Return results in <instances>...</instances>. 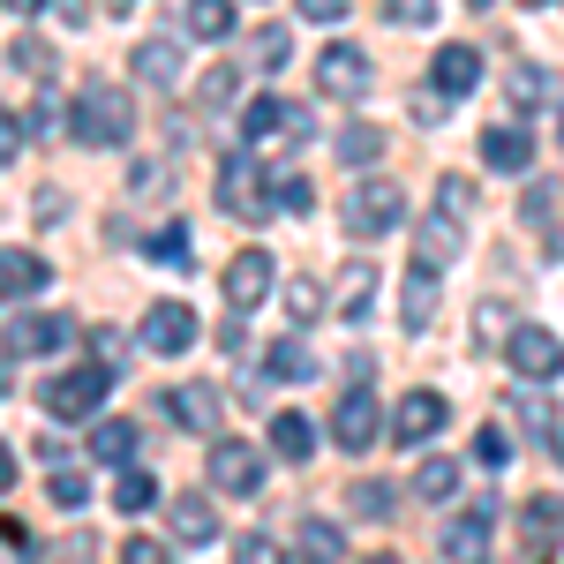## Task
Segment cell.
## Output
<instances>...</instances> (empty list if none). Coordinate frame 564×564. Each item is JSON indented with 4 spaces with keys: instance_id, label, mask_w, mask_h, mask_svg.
Listing matches in <instances>:
<instances>
[{
    "instance_id": "32",
    "label": "cell",
    "mask_w": 564,
    "mask_h": 564,
    "mask_svg": "<svg viewBox=\"0 0 564 564\" xmlns=\"http://www.w3.org/2000/svg\"><path fill=\"white\" fill-rule=\"evenodd\" d=\"M294 542H302V557H324V564L347 557V534H339L332 520H308V512H302V527H294Z\"/></svg>"
},
{
    "instance_id": "46",
    "label": "cell",
    "mask_w": 564,
    "mask_h": 564,
    "mask_svg": "<svg viewBox=\"0 0 564 564\" xmlns=\"http://www.w3.org/2000/svg\"><path fill=\"white\" fill-rule=\"evenodd\" d=\"M384 15L399 31H414V23H436V0H384Z\"/></svg>"
},
{
    "instance_id": "16",
    "label": "cell",
    "mask_w": 564,
    "mask_h": 564,
    "mask_svg": "<svg viewBox=\"0 0 564 564\" xmlns=\"http://www.w3.org/2000/svg\"><path fill=\"white\" fill-rule=\"evenodd\" d=\"M489 534H497V497H475V512H467V520L444 527V557H452V564H475L481 550H489Z\"/></svg>"
},
{
    "instance_id": "14",
    "label": "cell",
    "mask_w": 564,
    "mask_h": 564,
    "mask_svg": "<svg viewBox=\"0 0 564 564\" xmlns=\"http://www.w3.org/2000/svg\"><path fill=\"white\" fill-rule=\"evenodd\" d=\"M459 249H467V218H452V212H430V218H422V234H414V263L452 271V263H459Z\"/></svg>"
},
{
    "instance_id": "59",
    "label": "cell",
    "mask_w": 564,
    "mask_h": 564,
    "mask_svg": "<svg viewBox=\"0 0 564 564\" xmlns=\"http://www.w3.org/2000/svg\"><path fill=\"white\" fill-rule=\"evenodd\" d=\"M527 8H542V0H527Z\"/></svg>"
},
{
    "instance_id": "18",
    "label": "cell",
    "mask_w": 564,
    "mask_h": 564,
    "mask_svg": "<svg viewBox=\"0 0 564 564\" xmlns=\"http://www.w3.org/2000/svg\"><path fill=\"white\" fill-rule=\"evenodd\" d=\"M505 406H512V422H520L527 436H542V444H550V430H557V399H550V384H534V377H520Z\"/></svg>"
},
{
    "instance_id": "52",
    "label": "cell",
    "mask_w": 564,
    "mask_h": 564,
    "mask_svg": "<svg viewBox=\"0 0 564 564\" xmlns=\"http://www.w3.org/2000/svg\"><path fill=\"white\" fill-rule=\"evenodd\" d=\"M15 151H23V121L0 106V159H15Z\"/></svg>"
},
{
    "instance_id": "54",
    "label": "cell",
    "mask_w": 564,
    "mask_h": 564,
    "mask_svg": "<svg viewBox=\"0 0 564 564\" xmlns=\"http://www.w3.org/2000/svg\"><path fill=\"white\" fill-rule=\"evenodd\" d=\"M8 489H15V452L0 444V497H8Z\"/></svg>"
},
{
    "instance_id": "19",
    "label": "cell",
    "mask_w": 564,
    "mask_h": 564,
    "mask_svg": "<svg viewBox=\"0 0 564 564\" xmlns=\"http://www.w3.org/2000/svg\"><path fill=\"white\" fill-rule=\"evenodd\" d=\"M166 414H174L181 430H196V436H218V391L212 384H174L166 391Z\"/></svg>"
},
{
    "instance_id": "29",
    "label": "cell",
    "mask_w": 564,
    "mask_h": 564,
    "mask_svg": "<svg viewBox=\"0 0 564 564\" xmlns=\"http://www.w3.org/2000/svg\"><path fill=\"white\" fill-rule=\"evenodd\" d=\"M308 369H316V354H308L302 332H294V339H279V347L263 354V377H271V384H302Z\"/></svg>"
},
{
    "instance_id": "24",
    "label": "cell",
    "mask_w": 564,
    "mask_h": 564,
    "mask_svg": "<svg viewBox=\"0 0 564 564\" xmlns=\"http://www.w3.org/2000/svg\"><path fill=\"white\" fill-rule=\"evenodd\" d=\"M430 76H436V90H444V98H467V90L481 84V53H475V45H444Z\"/></svg>"
},
{
    "instance_id": "26",
    "label": "cell",
    "mask_w": 564,
    "mask_h": 564,
    "mask_svg": "<svg viewBox=\"0 0 564 564\" xmlns=\"http://www.w3.org/2000/svg\"><path fill=\"white\" fill-rule=\"evenodd\" d=\"M332 151H339V166H354V174H361V166H377V159H384V129H377V121H347Z\"/></svg>"
},
{
    "instance_id": "61",
    "label": "cell",
    "mask_w": 564,
    "mask_h": 564,
    "mask_svg": "<svg viewBox=\"0 0 564 564\" xmlns=\"http://www.w3.org/2000/svg\"><path fill=\"white\" fill-rule=\"evenodd\" d=\"M557 129H564V121H557Z\"/></svg>"
},
{
    "instance_id": "31",
    "label": "cell",
    "mask_w": 564,
    "mask_h": 564,
    "mask_svg": "<svg viewBox=\"0 0 564 564\" xmlns=\"http://www.w3.org/2000/svg\"><path fill=\"white\" fill-rule=\"evenodd\" d=\"M151 505H159V481L129 459V467H121V481H113V512H121V520H135V512H151Z\"/></svg>"
},
{
    "instance_id": "36",
    "label": "cell",
    "mask_w": 564,
    "mask_h": 564,
    "mask_svg": "<svg viewBox=\"0 0 564 564\" xmlns=\"http://www.w3.org/2000/svg\"><path fill=\"white\" fill-rule=\"evenodd\" d=\"M196 98H204V106H234V98H241V68H234V61H212V68L196 76Z\"/></svg>"
},
{
    "instance_id": "22",
    "label": "cell",
    "mask_w": 564,
    "mask_h": 564,
    "mask_svg": "<svg viewBox=\"0 0 564 564\" xmlns=\"http://www.w3.org/2000/svg\"><path fill=\"white\" fill-rule=\"evenodd\" d=\"M436 302H444V294H436V271H430V263H414V271H406V294H399V324H406V332H430Z\"/></svg>"
},
{
    "instance_id": "4",
    "label": "cell",
    "mask_w": 564,
    "mask_h": 564,
    "mask_svg": "<svg viewBox=\"0 0 564 564\" xmlns=\"http://www.w3.org/2000/svg\"><path fill=\"white\" fill-rule=\"evenodd\" d=\"M218 204L234 218H249V226L279 212V204H271V181H263V166L249 151H226V166H218Z\"/></svg>"
},
{
    "instance_id": "57",
    "label": "cell",
    "mask_w": 564,
    "mask_h": 564,
    "mask_svg": "<svg viewBox=\"0 0 564 564\" xmlns=\"http://www.w3.org/2000/svg\"><path fill=\"white\" fill-rule=\"evenodd\" d=\"M0 399H8V361H0Z\"/></svg>"
},
{
    "instance_id": "37",
    "label": "cell",
    "mask_w": 564,
    "mask_h": 564,
    "mask_svg": "<svg viewBox=\"0 0 564 564\" xmlns=\"http://www.w3.org/2000/svg\"><path fill=\"white\" fill-rule=\"evenodd\" d=\"M271 204H279L286 218H308V212H316V188H308V174H279V181H271Z\"/></svg>"
},
{
    "instance_id": "40",
    "label": "cell",
    "mask_w": 564,
    "mask_h": 564,
    "mask_svg": "<svg viewBox=\"0 0 564 564\" xmlns=\"http://www.w3.org/2000/svg\"><path fill=\"white\" fill-rule=\"evenodd\" d=\"M475 467H481V475H505V467H512V436L497 430V422H481V436H475Z\"/></svg>"
},
{
    "instance_id": "49",
    "label": "cell",
    "mask_w": 564,
    "mask_h": 564,
    "mask_svg": "<svg viewBox=\"0 0 564 564\" xmlns=\"http://www.w3.org/2000/svg\"><path fill=\"white\" fill-rule=\"evenodd\" d=\"M444 106H452V98H444V90H414V121H444Z\"/></svg>"
},
{
    "instance_id": "7",
    "label": "cell",
    "mask_w": 564,
    "mask_h": 564,
    "mask_svg": "<svg viewBox=\"0 0 564 564\" xmlns=\"http://www.w3.org/2000/svg\"><path fill=\"white\" fill-rule=\"evenodd\" d=\"M452 422V406H444V391H430V384H414L399 406H391V444H406V452H422L436 430Z\"/></svg>"
},
{
    "instance_id": "10",
    "label": "cell",
    "mask_w": 564,
    "mask_h": 564,
    "mask_svg": "<svg viewBox=\"0 0 564 564\" xmlns=\"http://www.w3.org/2000/svg\"><path fill=\"white\" fill-rule=\"evenodd\" d=\"M68 347V316H8V332H0V354L8 361H39V354H61Z\"/></svg>"
},
{
    "instance_id": "50",
    "label": "cell",
    "mask_w": 564,
    "mask_h": 564,
    "mask_svg": "<svg viewBox=\"0 0 564 564\" xmlns=\"http://www.w3.org/2000/svg\"><path fill=\"white\" fill-rule=\"evenodd\" d=\"M0 550H39V542H31V527H23V520L0 512Z\"/></svg>"
},
{
    "instance_id": "27",
    "label": "cell",
    "mask_w": 564,
    "mask_h": 564,
    "mask_svg": "<svg viewBox=\"0 0 564 564\" xmlns=\"http://www.w3.org/2000/svg\"><path fill=\"white\" fill-rule=\"evenodd\" d=\"M271 452H279L286 467H302L308 452H316V422H308V414H271Z\"/></svg>"
},
{
    "instance_id": "55",
    "label": "cell",
    "mask_w": 564,
    "mask_h": 564,
    "mask_svg": "<svg viewBox=\"0 0 564 564\" xmlns=\"http://www.w3.org/2000/svg\"><path fill=\"white\" fill-rule=\"evenodd\" d=\"M0 8H15V15H39L45 0H0Z\"/></svg>"
},
{
    "instance_id": "48",
    "label": "cell",
    "mask_w": 564,
    "mask_h": 564,
    "mask_svg": "<svg viewBox=\"0 0 564 564\" xmlns=\"http://www.w3.org/2000/svg\"><path fill=\"white\" fill-rule=\"evenodd\" d=\"M234 557H241V564H279V542H271V534H241Z\"/></svg>"
},
{
    "instance_id": "13",
    "label": "cell",
    "mask_w": 564,
    "mask_h": 564,
    "mask_svg": "<svg viewBox=\"0 0 564 564\" xmlns=\"http://www.w3.org/2000/svg\"><path fill=\"white\" fill-rule=\"evenodd\" d=\"M377 263L354 257L347 271H339V286H332V324H369V308H377Z\"/></svg>"
},
{
    "instance_id": "47",
    "label": "cell",
    "mask_w": 564,
    "mask_h": 564,
    "mask_svg": "<svg viewBox=\"0 0 564 564\" xmlns=\"http://www.w3.org/2000/svg\"><path fill=\"white\" fill-rule=\"evenodd\" d=\"M520 218H527V226H550V218H557V188H527Z\"/></svg>"
},
{
    "instance_id": "28",
    "label": "cell",
    "mask_w": 564,
    "mask_h": 564,
    "mask_svg": "<svg viewBox=\"0 0 564 564\" xmlns=\"http://www.w3.org/2000/svg\"><path fill=\"white\" fill-rule=\"evenodd\" d=\"M181 23H188V39H204V45L234 39V0H188Z\"/></svg>"
},
{
    "instance_id": "9",
    "label": "cell",
    "mask_w": 564,
    "mask_h": 564,
    "mask_svg": "<svg viewBox=\"0 0 564 564\" xmlns=\"http://www.w3.org/2000/svg\"><path fill=\"white\" fill-rule=\"evenodd\" d=\"M212 489L218 497H257L263 489V452L241 436H218L212 444Z\"/></svg>"
},
{
    "instance_id": "41",
    "label": "cell",
    "mask_w": 564,
    "mask_h": 564,
    "mask_svg": "<svg viewBox=\"0 0 564 564\" xmlns=\"http://www.w3.org/2000/svg\"><path fill=\"white\" fill-rule=\"evenodd\" d=\"M8 68H23V76H53V45L45 39H8Z\"/></svg>"
},
{
    "instance_id": "35",
    "label": "cell",
    "mask_w": 564,
    "mask_h": 564,
    "mask_svg": "<svg viewBox=\"0 0 564 564\" xmlns=\"http://www.w3.org/2000/svg\"><path fill=\"white\" fill-rule=\"evenodd\" d=\"M286 113H294L286 98H257V106L241 113V135H249V143H271V135L286 129Z\"/></svg>"
},
{
    "instance_id": "1",
    "label": "cell",
    "mask_w": 564,
    "mask_h": 564,
    "mask_svg": "<svg viewBox=\"0 0 564 564\" xmlns=\"http://www.w3.org/2000/svg\"><path fill=\"white\" fill-rule=\"evenodd\" d=\"M68 135L90 143V151H113V143H129L135 135V106L121 84H106V76H90L76 90V106H68Z\"/></svg>"
},
{
    "instance_id": "2",
    "label": "cell",
    "mask_w": 564,
    "mask_h": 564,
    "mask_svg": "<svg viewBox=\"0 0 564 564\" xmlns=\"http://www.w3.org/2000/svg\"><path fill=\"white\" fill-rule=\"evenodd\" d=\"M399 218H406V188H399V181H354L347 204H339V226H347L354 241H377Z\"/></svg>"
},
{
    "instance_id": "56",
    "label": "cell",
    "mask_w": 564,
    "mask_h": 564,
    "mask_svg": "<svg viewBox=\"0 0 564 564\" xmlns=\"http://www.w3.org/2000/svg\"><path fill=\"white\" fill-rule=\"evenodd\" d=\"M550 452H557V467H564V422H557V430H550Z\"/></svg>"
},
{
    "instance_id": "33",
    "label": "cell",
    "mask_w": 564,
    "mask_h": 564,
    "mask_svg": "<svg viewBox=\"0 0 564 564\" xmlns=\"http://www.w3.org/2000/svg\"><path fill=\"white\" fill-rule=\"evenodd\" d=\"M459 489V459H444V452H430L422 467H414V497H430V505H444Z\"/></svg>"
},
{
    "instance_id": "21",
    "label": "cell",
    "mask_w": 564,
    "mask_h": 564,
    "mask_svg": "<svg viewBox=\"0 0 564 564\" xmlns=\"http://www.w3.org/2000/svg\"><path fill=\"white\" fill-rule=\"evenodd\" d=\"M53 286V263L39 249H0V294H45Z\"/></svg>"
},
{
    "instance_id": "38",
    "label": "cell",
    "mask_w": 564,
    "mask_h": 564,
    "mask_svg": "<svg viewBox=\"0 0 564 564\" xmlns=\"http://www.w3.org/2000/svg\"><path fill=\"white\" fill-rule=\"evenodd\" d=\"M505 90H512V106H520V113H534V106H542V98H550V76H542V68H534V61H520V68H512V76H505Z\"/></svg>"
},
{
    "instance_id": "20",
    "label": "cell",
    "mask_w": 564,
    "mask_h": 564,
    "mask_svg": "<svg viewBox=\"0 0 564 564\" xmlns=\"http://www.w3.org/2000/svg\"><path fill=\"white\" fill-rule=\"evenodd\" d=\"M166 527H174L181 550H204V542H218V512H212V497H174Z\"/></svg>"
},
{
    "instance_id": "34",
    "label": "cell",
    "mask_w": 564,
    "mask_h": 564,
    "mask_svg": "<svg viewBox=\"0 0 564 564\" xmlns=\"http://www.w3.org/2000/svg\"><path fill=\"white\" fill-rule=\"evenodd\" d=\"M391 497H399V489H391V481H354V489H347L354 520H377V527H384L391 512H399V505H391Z\"/></svg>"
},
{
    "instance_id": "23",
    "label": "cell",
    "mask_w": 564,
    "mask_h": 564,
    "mask_svg": "<svg viewBox=\"0 0 564 564\" xmlns=\"http://www.w3.org/2000/svg\"><path fill=\"white\" fill-rule=\"evenodd\" d=\"M143 257L166 263V271H188V263H196V234H188V218H166V226H151V234H143Z\"/></svg>"
},
{
    "instance_id": "6",
    "label": "cell",
    "mask_w": 564,
    "mask_h": 564,
    "mask_svg": "<svg viewBox=\"0 0 564 564\" xmlns=\"http://www.w3.org/2000/svg\"><path fill=\"white\" fill-rule=\"evenodd\" d=\"M332 444L339 452H369V444H391L384 436V406H377V391L354 384L339 406H332Z\"/></svg>"
},
{
    "instance_id": "53",
    "label": "cell",
    "mask_w": 564,
    "mask_h": 564,
    "mask_svg": "<svg viewBox=\"0 0 564 564\" xmlns=\"http://www.w3.org/2000/svg\"><path fill=\"white\" fill-rule=\"evenodd\" d=\"M129 564H166V542H143V534H135V542H129Z\"/></svg>"
},
{
    "instance_id": "42",
    "label": "cell",
    "mask_w": 564,
    "mask_h": 564,
    "mask_svg": "<svg viewBox=\"0 0 564 564\" xmlns=\"http://www.w3.org/2000/svg\"><path fill=\"white\" fill-rule=\"evenodd\" d=\"M436 212H452V218H467V226H475V181H467V174H444V181H436Z\"/></svg>"
},
{
    "instance_id": "25",
    "label": "cell",
    "mask_w": 564,
    "mask_h": 564,
    "mask_svg": "<svg viewBox=\"0 0 564 564\" xmlns=\"http://www.w3.org/2000/svg\"><path fill=\"white\" fill-rule=\"evenodd\" d=\"M520 534H527V550L542 557V550H557L564 542V497H534L520 512Z\"/></svg>"
},
{
    "instance_id": "44",
    "label": "cell",
    "mask_w": 564,
    "mask_h": 564,
    "mask_svg": "<svg viewBox=\"0 0 564 564\" xmlns=\"http://www.w3.org/2000/svg\"><path fill=\"white\" fill-rule=\"evenodd\" d=\"M286 53H294L286 23H263V31H257V68H263V76H279V68H286Z\"/></svg>"
},
{
    "instance_id": "39",
    "label": "cell",
    "mask_w": 564,
    "mask_h": 564,
    "mask_svg": "<svg viewBox=\"0 0 564 564\" xmlns=\"http://www.w3.org/2000/svg\"><path fill=\"white\" fill-rule=\"evenodd\" d=\"M286 308H294V324H316V316H332V294H324V286H316V279H294V286H286Z\"/></svg>"
},
{
    "instance_id": "11",
    "label": "cell",
    "mask_w": 564,
    "mask_h": 564,
    "mask_svg": "<svg viewBox=\"0 0 564 564\" xmlns=\"http://www.w3.org/2000/svg\"><path fill=\"white\" fill-rule=\"evenodd\" d=\"M271 286H279V257H271V249H241V257L226 263V302L241 308V316H249Z\"/></svg>"
},
{
    "instance_id": "51",
    "label": "cell",
    "mask_w": 564,
    "mask_h": 564,
    "mask_svg": "<svg viewBox=\"0 0 564 564\" xmlns=\"http://www.w3.org/2000/svg\"><path fill=\"white\" fill-rule=\"evenodd\" d=\"M347 8H354V0H302V15H308V23H339Z\"/></svg>"
},
{
    "instance_id": "30",
    "label": "cell",
    "mask_w": 564,
    "mask_h": 564,
    "mask_svg": "<svg viewBox=\"0 0 564 564\" xmlns=\"http://www.w3.org/2000/svg\"><path fill=\"white\" fill-rule=\"evenodd\" d=\"M135 444H143V436H135V422H98V430H90V459H106V467H129Z\"/></svg>"
},
{
    "instance_id": "12",
    "label": "cell",
    "mask_w": 564,
    "mask_h": 564,
    "mask_svg": "<svg viewBox=\"0 0 564 564\" xmlns=\"http://www.w3.org/2000/svg\"><path fill=\"white\" fill-rule=\"evenodd\" d=\"M143 347L166 354V361L188 354V347H196V308H188V302H151V308H143Z\"/></svg>"
},
{
    "instance_id": "58",
    "label": "cell",
    "mask_w": 564,
    "mask_h": 564,
    "mask_svg": "<svg viewBox=\"0 0 564 564\" xmlns=\"http://www.w3.org/2000/svg\"><path fill=\"white\" fill-rule=\"evenodd\" d=\"M467 8H489V0H467Z\"/></svg>"
},
{
    "instance_id": "45",
    "label": "cell",
    "mask_w": 564,
    "mask_h": 564,
    "mask_svg": "<svg viewBox=\"0 0 564 564\" xmlns=\"http://www.w3.org/2000/svg\"><path fill=\"white\" fill-rule=\"evenodd\" d=\"M61 121H68V113H61V90H53V76H45V84H39V106H31V129L53 135Z\"/></svg>"
},
{
    "instance_id": "5",
    "label": "cell",
    "mask_w": 564,
    "mask_h": 564,
    "mask_svg": "<svg viewBox=\"0 0 564 564\" xmlns=\"http://www.w3.org/2000/svg\"><path fill=\"white\" fill-rule=\"evenodd\" d=\"M505 361H512V377L557 384V377H564V339H557V332H542V324H512V332H505Z\"/></svg>"
},
{
    "instance_id": "43",
    "label": "cell",
    "mask_w": 564,
    "mask_h": 564,
    "mask_svg": "<svg viewBox=\"0 0 564 564\" xmlns=\"http://www.w3.org/2000/svg\"><path fill=\"white\" fill-rule=\"evenodd\" d=\"M45 497H53L61 512H84V505H90V481L76 475V467H53V481H45Z\"/></svg>"
},
{
    "instance_id": "3",
    "label": "cell",
    "mask_w": 564,
    "mask_h": 564,
    "mask_svg": "<svg viewBox=\"0 0 564 564\" xmlns=\"http://www.w3.org/2000/svg\"><path fill=\"white\" fill-rule=\"evenodd\" d=\"M106 391H113V361H76V369H61V377L45 384V414L84 422V414L106 406Z\"/></svg>"
},
{
    "instance_id": "8",
    "label": "cell",
    "mask_w": 564,
    "mask_h": 564,
    "mask_svg": "<svg viewBox=\"0 0 564 564\" xmlns=\"http://www.w3.org/2000/svg\"><path fill=\"white\" fill-rule=\"evenodd\" d=\"M369 84H377V76H369V53H361V45H324V53H316V90H324V98H369Z\"/></svg>"
},
{
    "instance_id": "15",
    "label": "cell",
    "mask_w": 564,
    "mask_h": 564,
    "mask_svg": "<svg viewBox=\"0 0 564 564\" xmlns=\"http://www.w3.org/2000/svg\"><path fill=\"white\" fill-rule=\"evenodd\" d=\"M129 76L143 90H181V76H188V61H181V45L174 39H143L129 53Z\"/></svg>"
},
{
    "instance_id": "60",
    "label": "cell",
    "mask_w": 564,
    "mask_h": 564,
    "mask_svg": "<svg viewBox=\"0 0 564 564\" xmlns=\"http://www.w3.org/2000/svg\"><path fill=\"white\" fill-rule=\"evenodd\" d=\"M121 8H129V0H121Z\"/></svg>"
},
{
    "instance_id": "17",
    "label": "cell",
    "mask_w": 564,
    "mask_h": 564,
    "mask_svg": "<svg viewBox=\"0 0 564 564\" xmlns=\"http://www.w3.org/2000/svg\"><path fill=\"white\" fill-rule=\"evenodd\" d=\"M481 166H489V174H527V166H534V135H527L520 121L481 129Z\"/></svg>"
}]
</instances>
